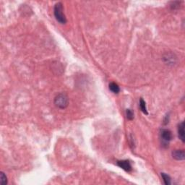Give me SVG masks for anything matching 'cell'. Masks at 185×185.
<instances>
[{"label": "cell", "instance_id": "6da1fadb", "mask_svg": "<svg viewBox=\"0 0 185 185\" xmlns=\"http://www.w3.org/2000/svg\"><path fill=\"white\" fill-rule=\"evenodd\" d=\"M54 104L60 109H64L69 105V98L65 93H61L54 99Z\"/></svg>", "mask_w": 185, "mask_h": 185}, {"label": "cell", "instance_id": "8992f818", "mask_svg": "<svg viewBox=\"0 0 185 185\" xmlns=\"http://www.w3.org/2000/svg\"><path fill=\"white\" fill-rule=\"evenodd\" d=\"M178 136L182 143H185V132H184V122L182 121L178 126Z\"/></svg>", "mask_w": 185, "mask_h": 185}, {"label": "cell", "instance_id": "52a82bcc", "mask_svg": "<svg viewBox=\"0 0 185 185\" xmlns=\"http://www.w3.org/2000/svg\"><path fill=\"white\" fill-rule=\"evenodd\" d=\"M109 90L112 91V93H115V94H118L120 92V88L119 86L115 82H111L109 84Z\"/></svg>", "mask_w": 185, "mask_h": 185}, {"label": "cell", "instance_id": "7a4b0ae2", "mask_svg": "<svg viewBox=\"0 0 185 185\" xmlns=\"http://www.w3.org/2000/svg\"><path fill=\"white\" fill-rule=\"evenodd\" d=\"M54 17L56 20L61 24H65L67 23L66 17L63 12V5L61 2H58L55 4L54 8Z\"/></svg>", "mask_w": 185, "mask_h": 185}, {"label": "cell", "instance_id": "3957f363", "mask_svg": "<svg viewBox=\"0 0 185 185\" xmlns=\"http://www.w3.org/2000/svg\"><path fill=\"white\" fill-rule=\"evenodd\" d=\"M117 164L119 167H120L121 169H122L123 170L127 171V172H131L132 171V165L128 160L118 161L117 162Z\"/></svg>", "mask_w": 185, "mask_h": 185}, {"label": "cell", "instance_id": "8fae6325", "mask_svg": "<svg viewBox=\"0 0 185 185\" xmlns=\"http://www.w3.org/2000/svg\"><path fill=\"white\" fill-rule=\"evenodd\" d=\"M126 115H127V119L128 120L132 121L134 119V113L131 109H127L126 111Z\"/></svg>", "mask_w": 185, "mask_h": 185}, {"label": "cell", "instance_id": "5b68a950", "mask_svg": "<svg viewBox=\"0 0 185 185\" xmlns=\"http://www.w3.org/2000/svg\"><path fill=\"white\" fill-rule=\"evenodd\" d=\"M172 157L177 161H183L185 158L184 150H175L172 152Z\"/></svg>", "mask_w": 185, "mask_h": 185}, {"label": "cell", "instance_id": "ba28073f", "mask_svg": "<svg viewBox=\"0 0 185 185\" xmlns=\"http://www.w3.org/2000/svg\"><path fill=\"white\" fill-rule=\"evenodd\" d=\"M139 105H140V110L142 111V112L143 113V114H145V115L148 114V112L147 107H146V103H145V101L142 99V98H140V104H139Z\"/></svg>", "mask_w": 185, "mask_h": 185}, {"label": "cell", "instance_id": "9c48e42d", "mask_svg": "<svg viewBox=\"0 0 185 185\" xmlns=\"http://www.w3.org/2000/svg\"><path fill=\"white\" fill-rule=\"evenodd\" d=\"M161 177L165 184L170 185L171 184V178L170 177V176L165 173H161Z\"/></svg>", "mask_w": 185, "mask_h": 185}, {"label": "cell", "instance_id": "277c9868", "mask_svg": "<svg viewBox=\"0 0 185 185\" xmlns=\"http://www.w3.org/2000/svg\"><path fill=\"white\" fill-rule=\"evenodd\" d=\"M161 139L164 142L169 143L172 140L173 138V134L172 132H171L169 130L167 129H163L161 132Z\"/></svg>", "mask_w": 185, "mask_h": 185}, {"label": "cell", "instance_id": "30bf717a", "mask_svg": "<svg viewBox=\"0 0 185 185\" xmlns=\"http://www.w3.org/2000/svg\"><path fill=\"white\" fill-rule=\"evenodd\" d=\"M0 184L2 185H5L7 184V178L4 173L1 172L0 173Z\"/></svg>", "mask_w": 185, "mask_h": 185}]
</instances>
